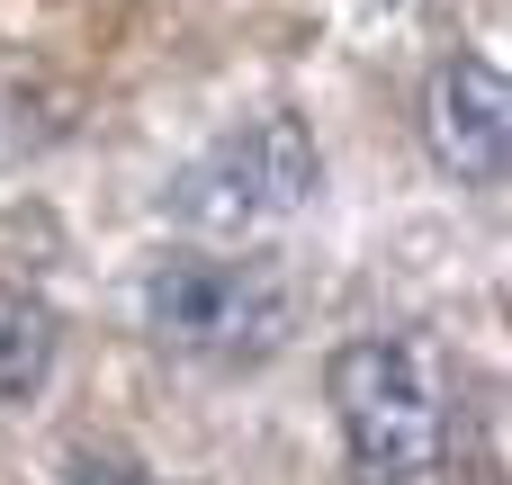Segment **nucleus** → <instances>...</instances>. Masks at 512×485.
Returning <instances> with one entry per match:
<instances>
[{"label":"nucleus","instance_id":"nucleus-1","mask_svg":"<svg viewBox=\"0 0 512 485\" xmlns=\"http://www.w3.org/2000/svg\"><path fill=\"white\" fill-rule=\"evenodd\" d=\"M351 485H441L450 468V369L423 333H351L324 360Z\"/></svg>","mask_w":512,"mask_h":485},{"label":"nucleus","instance_id":"nucleus-2","mask_svg":"<svg viewBox=\"0 0 512 485\" xmlns=\"http://www.w3.org/2000/svg\"><path fill=\"white\" fill-rule=\"evenodd\" d=\"M135 324L198 369H261L297 333V270L279 252H162L135 279Z\"/></svg>","mask_w":512,"mask_h":485},{"label":"nucleus","instance_id":"nucleus-3","mask_svg":"<svg viewBox=\"0 0 512 485\" xmlns=\"http://www.w3.org/2000/svg\"><path fill=\"white\" fill-rule=\"evenodd\" d=\"M315 198H324V153H315L306 117H288V108L234 117L216 144H198L162 180V207L189 234H261V225L306 216Z\"/></svg>","mask_w":512,"mask_h":485},{"label":"nucleus","instance_id":"nucleus-4","mask_svg":"<svg viewBox=\"0 0 512 485\" xmlns=\"http://www.w3.org/2000/svg\"><path fill=\"white\" fill-rule=\"evenodd\" d=\"M423 153L441 162V180L459 189H504L512 162V90L486 54H441L423 81Z\"/></svg>","mask_w":512,"mask_h":485},{"label":"nucleus","instance_id":"nucleus-5","mask_svg":"<svg viewBox=\"0 0 512 485\" xmlns=\"http://www.w3.org/2000/svg\"><path fill=\"white\" fill-rule=\"evenodd\" d=\"M54 360H63V315L36 288H9L0 279V414L36 405L54 387Z\"/></svg>","mask_w":512,"mask_h":485},{"label":"nucleus","instance_id":"nucleus-6","mask_svg":"<svg viewBox=\"0 0 512 485\" xmlns=\"http://www.w3.org/2000/svg\"><path fill=\"white\" fill-rule=\"evenodd\" d=\"M63 485H180V477H153L117 450H63Z\"/></svg>","mask_w":512,"mask_h":485}]
</instances>
